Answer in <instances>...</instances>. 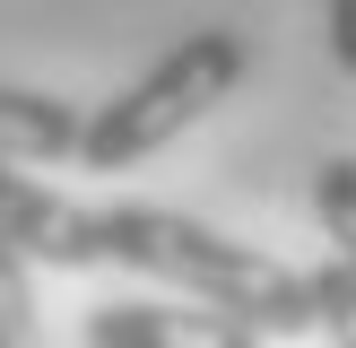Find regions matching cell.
Listing matches in <instances>:
<instances>
[{
	"label": "cell",
	"instance_id": "obj_5",
	"mask_svg": "<svg viewBox=\"0 0 356 348\" xmlns=\"http://www.w3.org/2000/svg\"><path fill=\"white\" fill-rule=\"evenodd\" d=\"M87 139V113L61 96H44V87H0V157L9 166H61V157H79Z\"/></svg>",
	"mask_w": 356,
	"mask_h": 348
},
{
	"label": "cell",
	"instance_id": "obj_6",
	"mask_svg": "<svg viewBox=\"0 0 356 348\" xmlns=\"http://www.w3.org/2000/svg\"><path fill=\"white\" fill-rule=\"evenodd\" d=\"M26 270L35 261L0 235V348H44V331H35V278Z\"/></svg>",
	"mask_w": 356,
	"mask_h": 348
},
{
	"label": "cell",
	"instance_id": "obj_2",
	"mask_svg": "<svg viewBox=\"0 0 356 348\" xmlns=\"http://www.w3.org/2000/svg\"><path fill=\"white\" fill-rule=\"evenodd\" d=\"M243 70H252V44H243L235 26H191L183 44H165V52H156V61L139 70L113 104H96V113H87L79 166L122 174V166H139V157H156L165 139H183L209 104L235 96Z\"/></svg>",
	"mask_w": 356,
	"mask_h": 348
},
{
	"label": "cell",
	"instance_id": "obj_1",
	"mask_svg": "<svg viewBox=\"0 0 356 348\" xmlns=\"http://www.w3.org/2000/svg\"><path fill=\"white\" fill-rule=\"evenodd\" d=\"M96 244L113 270H139L174 296H200V305H226L261 331V340H296V331H322V305H313V278L287 270V261L252 253V244L218 235V226L183 218V209H148V200H113L96 209Z\"/></svg>",
	"mask_w": 356,
	"mask_h": 348
},
{
	"label": "cell",
	"instance_id": "obj_3",
	"mask_svg": "<svg viewBox=\"0 0 356 348\" xmlns=\"http://www.w3.org/2000/svg\"><path fill=\"white\" fill-rule=\"evenodd\" d=\"M87 348H261V331L200 296H122L87 313Z\"/></svg>",
	"mask_w": 356,
	"mask_h": 348
},
{
	"label": "cell",
	"instance_id": "obj_7",
	"mask_svg": "<svg viewBox=\"0 0 356 348\" xmlns=\"http://www.w3.org/2000/svg\"><path fill=\"white\" fill-rule=\"evenodd\" d=\"M313 218H322L330 253H356V157H322V174H313Z\"/></svg>",
	"mask_w": 356,
	"mask_h": 348
},
{
	"label": "cell",
	"instance_id": "obj_4",
	"mask_svg": "<svg viewBox=\"0 0 356 348\" xmlns=\"http://www.w3.org/2000/svg\"><path fill=\"white\" fill-rule=\"evenodd\" d=\"M0 235H9L26 261H44V270H104V244H96V209L61 200L52 183L17 174L9 157H0Z\"/></svg>",
	"mask_w": 356,
	"mask_h": 348
},
{
	"label": "cell",
	"instance_id": "obj_8",
	"mask_svg": "<svg viewBox=\"0 0 356 348\" xmlns=\"http://www.w3.org/2000/svg\"><path fill=\"white\" fill-rule=\"evenodd\" d=\"M305 278H313V305H322V331L330 340H356V253H330Z\"/></svg>",
	"mask_w": 356,
	"mask_h": 348
},
{
	"label": "cell",
	"instance_id": "obj_10",
	"mask_svg": "<svg viewBox=\"0 0 356 348\" xmlns=\"http://www.w3.org/2000/svg\"><path fill=\"white\" fill-rule=\"evenodd\" d=\"M339 348H356V340H339Z\"/></svg>",
	"mask_w": 356,
	"mask_h": 348
},
{
	"label": "cell",
	"instance_id": "obj_9",
	"mask_svg": "<svg viewBox=\"0 0 356 348\" xmlns=\"http://www.w3.org/2000/svg\"><path fill=\"white\" fill-rule=\"evenodd\" d=\"M330 61L356 79V0H330Z\"/></svg>",
	"mask_w": 356,
	"mask_h": 348
}]
</instances>
